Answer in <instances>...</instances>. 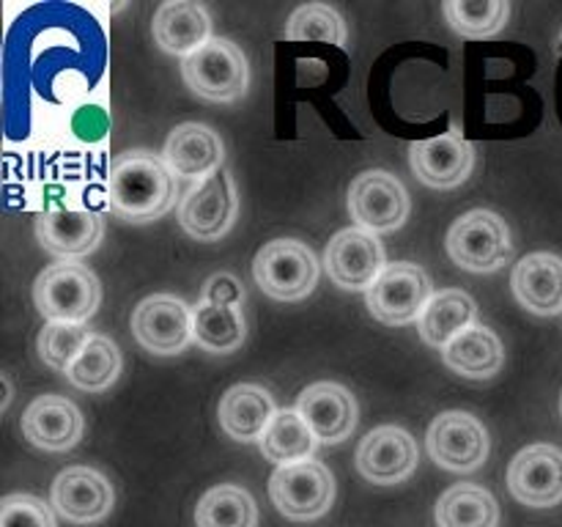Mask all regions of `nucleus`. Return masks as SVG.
<instances>
[{"instance_id": "nucleus-18", "label": "nucleus", "mask_w": 562, "mask_h": 527, "mask_svg": "<svg viewBox=\"0 0 562 527\" xmlns=\"http://www.w3.org/2000/svg\"><path fill=\"white\" fill-rule=\"evenodd\" d=\"M296 412L324 445L344 442L357 426L355 395L335 382H316L302 390L296 399Z\"/></svg>"}, {"instance_id": "nucleus-11", "label": "nucleus", "mask_w": 562, "mask_h": 527, "mask_svg": "<svg viewBox=\"0 0 562 527\" xmlns=\"http://www.w3.org/2000/svg\"><path fill=\"white\" fill-rule=\"evenodd\" d=\"M329 280L346 291H368L384 272V247L376 234L362 228H344L329 239L324 253Z\"/></svg>"}, {"instance_id": "nucleus-27", "label": "nucleus", "mask_w": 562, "mask_h": 527, "mask_svg": "<svg viewBox=\"0 0 562 527\" xmlns=\"http://www.w3.org/2000/svg\"><path fill=\"white\" fill-rule=\"evenodd\" d=\"M439 527H497L499 505L477 483H456L437 503Z\"/></svg>"}, {"instance_id": "nucleus-10", "label": "nucleus", "mask_w": 562, "mask_h": 527, "mask_svg": "<svg viewBox=\"0 0 562 527\" xmlns=\"http://www.w3.org/2000/svg\"><path fill=\"white\" fill-rule=\"evenodd\" d=\"M426 445L431 459L450 472H472L486 461L488 431L470 412H442L428 426Z\"/></svg>"}, {"instance_id": "nucleus-34", "label": "nucleus", "mask_w": 562, "mask_h": 527, "mask_svg": "<svg viewBox=\"0 0 562 527\" xmlns=\"http://www.w3.org/2000/svg\"><path fill=\"white\" fill-rule=\"evenodd\" d=\"M0 527H55L53 508L33 494H9L0 503Z\"/></svg>"}, {"instance_id": "nucleus-29", "label": "nucleus", "mask_w": 562, "mask_h": 527, "mask_svg": "<svg viewBox=\"0 0 562 527\" xmlns=\"http://www.w3.org/2000/svg\"><path fill=\"white\" fill-rule=\"evenodd\" d=\"M198 527H258V505L250 492L236 483L209 489L195 508Z\"/></svg>"}, {"instance_id": "nucleus-28", "label": "nucleus", "mask_w": 562, "mask_h": 527, "mask_svg": "<svg viewBox=\"0 0 562 527\" xmlns=\"http://www.w3.org/2000/svg\"><path fill=\"white\" fill-rule=\"evenodd\" d=\"M318 448L316 434L311 431L296 410H280L269 423L267 434L261 437L263 459L274 461L278 467L296 464V461L313 459Z\"/></svg>"}, {"instance_id": "nucleus-23", "label": "nucleus", "mask_w": 562, "mask_h": 527, "mask_svg": "<svg viewBox=\"0 0 562 527\" xmlns=\"http://www.w3.org/2000/svg\"><path fill=\"white\" fill-rule=\"evenodd\" d=\"M154 38L170 55H192L212 42V16L201 3L168 0L157 9L151 22Z\"/></svg>"}, {"instance_id": "nucleus-3", "label": "nucleus", "mask_w": 562, "mask_h": 527, "mask_svg": "<svg viewBox=\"0 0 562 527\" xmlns=\"http://www.w3.org/2000/svg\"><path fill=\"white\" fill-rule=\"evenodd\" d=\"M187 88L206 102H234L245 97L250 82V66L239 44L231 38H212L187 55L181 64Z\"/></svg>"}, {"instance_id": "nucleus-32", "label": "nucleus", "mask_w": 562, "mask_h": 527, "mask_svg": "<svg viewBox=\"0 0 562 527\" xmlns=\"http://www.w3.org/2000/svg\"><path fill=\"white\" fill-rule=\"evenodd\" d=\"M285 38L289 42H324L344 47L346 44V22L333 5L327 3H307L291 14L285 25Z\"/></svg>"}, {"instance_id": "nucleus-16", "label": "nucleus", "mask_w": 562, "mask_h": 527, "mask_svg": "<svg viewBox=\"0 0 562 527\" xmlns=\"http://www.w3.org/2000/svg\"><path fill=\"white\" fill-rule=\"evenodd\" d=\"M409 162L417 179L434 190H453L470 179L475 168V148L456 132L428 137L409 146Z\"/></svg>"}, {"instance_id": "nucleus-37", "label": "nucleus", "mask_w": 562, "mask_h": 527, "mask_svg": "<svg viewBox=\"0 0 562 527\" xmlns=\"http://www.w3.org/2000/svg\"><path fill=\"white\" fill-rule=\"evenodd\" d=\"M560 44H562V38H560Z\"/></svg>"}, {"instance_id": "nucleus-13", "label": "nucleus", "mask_w": 562, "mask_h": 527, "mask_svg": "<svg viewBox=\"0 0 562 527\" xmlns=\"http://www.w3.org/2000/svg\"><path fill=\"white\" fill-rule=\"evenodd\" d=\"M420 450L415 437L398 426H379L357 448V470L366 481L379 486L404 483L417 470Z\"/></svg>"}, {"instance_id": "nucleus-1", "label": "nucleus", "mask_w": 562, "mask_h": 527, "mask_svg": "<svg viewBox=\"0 0 562 527\" xmlns=\"http://www.w3.org/2000/svg\"><path fill=\"white\" fill-rule=\"evenodd\" d=\"M108 203L130 223H148L176 203V179L162 157L151 152H126L108 170Z\"/></svg>"}, {"instance_id": "nucleus-9", "label": "nucleus", "mask_w": 562, "mask_h": 527, "mask_svg": "<svg viewBox=\"0 0 562 527\" xmlns=\"http://www.w3.org/2000/svg\"><path fill=\"white\" fill-rule=\"evenodd\" d=\"M409 192L387 170H366L351 181L349 214L368 234H390L409 217Z\"/></svg>"}, {"instance_id": "nucleus-19", "label": "nucleus", "mask_w": 562, "mask_h": 527, "mask_svg": "<svg viewBox=\"0 0 562 527\" xmlns=\"http://www.w3.org/2000/svg\"><path fill=\"white\" fill-rule=\"evenodd\" d=\"M80 410L64 395H38L22 412V434L36 448L58 453V450L75 448L82 439Z\"/></svg>"}, {"instance_id": "nucleus-33", "label": "nucleus", "mask_w": 562, "mask_h": 527, "mask_svg": "<svg viewBox=\"0 0 562 527\" xmlns=\"http://www.w3.org/2000/svg\"><path fill=\"white\" fill-rule=\"evenodd\" d=\"M91 329L86 324H69V322H47L38 333V357L44 366L55 368V371H69L71 362L82 351V346L91 340Z\"/></svg>"}, {"instance_id": "nucleus-31", "label": "nucleus", "mask_w": 562, "mask_h": 527, "mask_svg": "<svg viewBox=\"0 0 562 527\" xmlns=\"http://www.w3.org/2000/svg\"><path fill=\"white\" fill-rule=\"evenodd\" d=\"M450 27L464 38H492L508 25L505 0H448L442 5Z\"/></svg>"}, {"instance_id": "nucleus-26", "label": "nucleus", "mask_w": 562, "mask_h": 527, "mask_svg": "<svg viewBox=\"0 0 562 527\" xmlns=\"http://www.w3.org/2000/svg\"><path fill=\"white\" fill-rule=\"evenodd\" d=\"M245 316L239 305H209L198 302L192 307V340L201 349L214 351V355H228L245 344Z\"/></svg>"}, {"instance_id": "nucleus-5", "label": "nucleus", "mask_w": 562, "mask_h": 527, "mask_svg": "<svg viewBox=\"0 0 562 527\" xmlns=\"http://www.w3.org/2000/svg\"><path fill=\"white\" fill-rule=\"evenodd\" d=\"M445 245L453 264H459L467 272H494L514 258L508 225L488 209H475L456 220Z\"/></svg>"}, {"instance_id": "nucleus-14", "label": "nucleus", "mask_w": 562, "mask_h": 527, "mask_svg": "<svg viewBox=\"0 0 562 527\" xmlns=\"http://www.w3.org/2000/svg\"><path fill=\"white\" fill-rule=\"evenodd\" d=\"M508 489L530 508L562 503V450L547 442L519 450L508 467Z\"/></svg>"}, {"instance_id": "nucleus-17", "label": "nucleus", "mask_w": 562, "mask_h": 527, "mask_svg": "<svg viewBox=\"0 0 562 527\" xmlns=\"http://www.w3.org/2000/svg\"><path fill=\"white\" fill-rule=\"evenodd\" d=\"M102 234V217L88 209H44L42 214H36L38 245L64 261L97 250Z\"/></svg>"}, {"instance_id": "nucleus-35", "label": "nucleus", "mask_w": 562, "mask_h": 527, "mask_svg": "<svg viewBox=\"0 0 562 527\" xmlns=\"http://www.w3.org/2000/svg\"><path fill=\"white\" fill-rule=\"evenodd\" d=\"M201 302L209 305H239L245 302V289H241L239 280L231 272H217L203 283Z\"/></svg>"}, {"instance_id": "nucleus-25", "label": "nucleus", "mask_w": 562, "mask_h": 527, "mask_svg": "<svg viewBox=\"0 0 562 527\" xmlns=\"http://www.w3.org/2000/svg\"><path fill=\"white\" fill-rule=\"evenodd\" d=\"M475 316L477 305L467 291L445 289L439 294H434V300L428 302L420 322H417V329H420V338L428 346L445 349L450 340H456L464 329H470L475 324Z\"/></svg>"}, {"instance_id": "nucleus-21", "label": "nucleus", "mask_w": 562, "mask_h": 527, "mask_svg": "<svg viewBox=\"0 0 562 527\" xmlns=\"http://www.w3.org/2000/svg\"><path fill=\"white\" fill-rule=\"evenodd\" d=\"M278 412L272 393L252 382H241L225 390L217 406L220 428L236 442H256V439L261 442Z\"/></svg>"}, {"instance_id": "nucleus-20", "label": "nucleus", "mask_w": 562, "mask_h": 527, "mask_svg": "<svg viewBox=\"0 0 562 527\" xmlns=\"http://www.w3.org/2000/svg\"><path fill=\"white\" fill-rule=\"evenodd\" d=\"M162 159L173 176L203 181L223 170L225 148L212 126L190 121V124H179L170 132Z\"/></svg>"}, {"instance_id": "nucleus-7", "label": "nucleus", "mask_w": 562, "mask_h": 527, "mask_svg": "<svg viewBox=\"0 0 562 527\" xmlns=\"http://www.w3.org/2000/svg\"><path fill=\"white\" fill-rule=\"evenodd\" d=\"M269 497L289 519H318L335 500V478L322 461L313 459L278 467L269 478Z\"/></svg>"}, {"instance_id": "nucleus-15", "label": "nucleus", "mask_w": 562, "mask_h": 527, "mask_svg": "<svg viewBox=\"0 0 562 527\" xmlns=\"http://www.w3.org/2000/svg\"><path fill=\"white\" fill-rule=\"evenodd\" d=\"M49 500L55 514L71 525H93L113 511L115 492L102 472L91 467H66L53 481Z\"/></svg>"}, {"instance_id": "nucleus-4", "label": "nucleus", "mask_w": 562, "mask_h": 527, "mask_svg": "<svg viewBox=\"0 0 562 527\" xmlns=\"http://www.w3.org/2000/svg\"><path fill=\"white\" fill-rule=\"evenodd\" d=\"M252 278L272 300H305L318 283L316 253L300 239H272L252 258Z\"/></svg>"}, {"instance_id": "nucleus-12", "label": "nucleus", "mask_w": 562, "mask_h": 527, "mask_svg": "<svg viewBox=\"0 0 562 527\" xmlns=\"http://www.w3.org/2000/svg\"><path fill=\"white\" fill-rule=\"evenodd\" d=\"M132 335L154 355H179L192 340V307L173 294L146 296L132 313Z\"/></svg>"}, {"instance_id": "nucleus-2", "label": "nucleus", "mask_w": 562, "mask_h": 527, "mask_svg": "<svg viewBox=\"0 0 562 527\" xmlns=\"http://www.w3.org/2000/svg\"><path fill=\"white\" fill-rule=\"evenodd\" d=\"M33 302L47 322L86 324L102 302V283L82 264L60 261L38 272Z\"/></svg>"}, {"instance_id": "nucleus-36", "label": "nucleus", "mask_w": 562, "mask_h": 527, "mask_svg": "<svg viewBox=\"0 0 562 527\" xmlns=\"http://www.w3.org/2000/svg\"><path fill=\"white\" fill-rule=\"evenodd\" d=\"M560 410H562V401H560Z\"/></svg>"}, {"instance_id": "nucleus-24", "label": "nucleus", "mask_w": 562, "mask_h": 527, "mask_svg": "<svg viewBox=\"0 0 562 527\" xmlns=\"http://www.w3.org/2000/svg\"><path fill=\"white\" fill-rule=\"evenodd\" d=\"M442 360L450 371L467 379H492L494 373L503 371L505 349L494 329L472 324L470 329H464L459 338L445 346Z\"/></svg>"}, {"instance_id": "nucleus-6", "label": "nucleus", "mask_w": 562, "mask_h": 527, "mask_svg": "<svg viewBox=\"0 0 562 527\" xmlns=\"http://www.w3.org/2000/svg\"><path fill=\"white\" fill-rule=\"evenodd\" d=\"M366 300L376 322L404 327V324L420 322L423 311L434 300V285L420 264L395 261L384 267L376 283L368 289Z\"/></svg>"}, {"instance_id": "nucleus-8", "label": "nucleus", "mask_w": 562, "mask_h": 527, "mask_svg": "<svg viewBox=\"0 0 562 527\" xmlns=\"http://www.w3.org/2000/svg\"><path fill=\"white\" fill-rule=\"evenodd\" d=\"M239 214V195L228 170H217L198 181L179 203V223L192 239L217 242L231 231Z\"/></svg>"}, {"instance_id": "nucleus-30", "label": "nucleus", "mask_w": 562, "mask_h": 527, "mask_svg": "<svg viewBox=\"0 0 562 527\" xmlns=\"http://www.w3.org/2000/svg\"><path fill=\"white\" fill-rule=\"evenodd\" d=\"M121 373V351L104 335H93L82 351L77 355V360L71 362L66 379H69L75 388L86 390V393H102L110 384L119 379Z\"/></svg>"}, {"instance_id": "nucleus-22", "label": "nucleus", "mask_w": 562, "mask_h": 527, "mask_svg": "<svg viewBox=\"0 0 562 527\" xmlns=\"http://www.w3.org/2000/svg\"><path fill=\"white\" fill-rule=\"evenodd\" d=\"M510 285L527 311L554 316L562 311V258L554 253H530L514 267Z\"/></svg>"}]
</instances>
